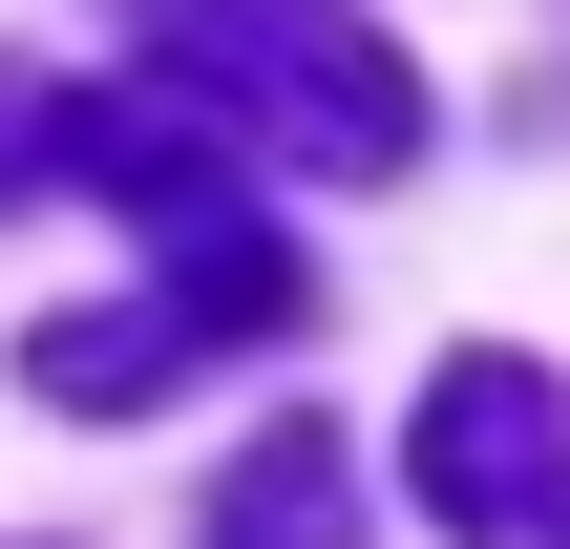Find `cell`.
<instances>
[{
    "mask_svg": "<svg viewBox=\"0 0 570 549\" xmlns=\"http://www.w3.org/2000/svg\"><path fill=\"white\" fill-rule=\"evenodd\" d=\"M423 508L465 549H570V381L550 360H444L423 381Z\"/></svg>",
    "mask_w": 570,
    "mask_h": 549,
    "instance_id": "obj_3",
    "label": "cell"
},
{
    "mask_svg": "<svg viewBox=\"0 0 570 549\" xmlns=\"http://www.w3.org/2000/svg\"><path fill=\"white\" fill-rule=\"evenodd\" d=\"M127 42L169 63V106H212L233 148L317 169V190L423 169V63H402V42H360L338 0H127Z\"/></svg>",
    "mask_w": 570,
    "mask_h": 549,
    "instance_id": "obj_1",
    "label": "cell"
},
{
    "mask_svg": "<svg viewBox=\"0 0 570 549\" xmlns=\"http://www.w3.org/2000/svg\"><path fill=\"white\" fill-rule=\"evenodd\" d=\"M296 317H317V275H296L275 233H212V254H169V296L42 317V339H21V381H42V402H148L169 360H212V339H296Z\"/></svg>",
    "mask_w": 570,
    "mask_h": 549,
    "instance_id": "obj_2",
    "label": "cell"
},
{
    "mask_svg": "<svg viewBox=\"0 0 570 549\" xmlns=\"http://www.w3.org/2000/svg\"><path fill=\"white\" fill-rule=\"evenodd\" d=\"M42 169H63V85H21V63H0V190H42Z\"/></svg>",
    "mask_w": 570,
    "mask_h": 549,
    "instance_id": "obj_5",
    "label": "cell"
},
{
    "mask_svg": "<svg viewBox=\"0 0 570 549\" xmlns=\"http://www.w3.org/2000/svg\"><path fill=\"white\" fill-rule=\"evenodd\" d=\"M190 549H360V487H338V423H275L254 465H212Z\"/></svg>",
    "mask_w": 570,
    "mask_h": 549,
    "instance_id": "obj_4",
    "label": "cell"
}]
</instances>
